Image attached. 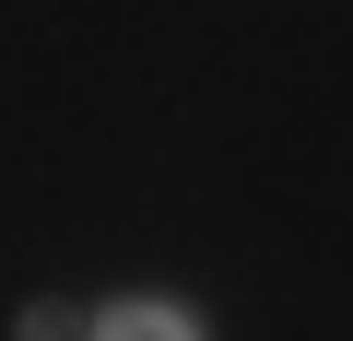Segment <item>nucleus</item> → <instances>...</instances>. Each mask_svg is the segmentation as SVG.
Listing matches in <instances>:
<instances>
[{
  "label": "nucleus",
  "instance_id": "nucleus-1",
  "mask_svg": "<svg viewBox=\"0 0 353 341\" xmlns=\"http://www.w3.org/2000/svg\"><path fill=\"white\" fill-rule=\"evenodd\" d=\"M83 341H201V318H189V306H165V294H130V306H106Z\"/></svg>",
  "mask_w": 353,
  "mask_h": 341
}]
</instances>
